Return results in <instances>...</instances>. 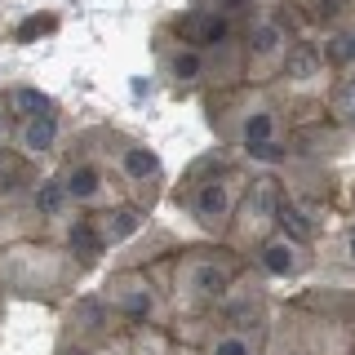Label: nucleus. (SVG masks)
Segmentation results:
<instances>
[{"instance_id": "nucleus-20", "label": "nucleus", "mask_w": 355, "mask_h": 355, "mask_svg": "<svg viewBox=\"0 0 355 355\" xmlns=\"http://www.w3.org/2000/svg\"><path fill=\"white\" fill-rule=\"evenodd\" d=\"M31 164L27 155H18L14 147H0V200H14L18 191L27 196L31 187H36V178H31Z\"/></svg>"}, {"instance_id": "nucleus-17", "label": "nucleus", "mask_w": 355, "mask_h": 355, "mask_svg": "<svg viewBox=\"0 0 355 355\" xmlns=\"http://www.w3.org/2000/svg\"><path fill=\"white\" fill-rule=\"evenodd\" d=\"M22 205L31 209V218H36L44 231H53L62 218H71V214H76V205L67 200L62 182H58L53 173H49V178H36V187H31V191L22 196Z\"/></svg>"}, {"instance_id": "nucleus-9", "label": "nucleus", "mask_w": 355, "mask_h": 355, "mask_svg": "<svg viewBox=\"0 0 355 355\" xmlns=\"http://www.w3.org/2000/svg\"><path fill=\"white\" fill-rule=\"evenodd\" d=\"M280 205H284V182L275 169H253L249 173V187L240 196V209H236V222H231V236L227 244L240 253V258H253V249L280 231Z\"/></svg>"}, {"instance_id": "nucleus-8", "label": "nucleus", "mask_w": 355, "mask_h": 355, "mask_svg": "<svg viewBox=\"0 0 355 355\" xmlns=\"http://www.w3.org/2000/svg\"><path fill=\"white\" fill-rule=\"evenodd\" d=\"M302 40L297 27L280 9H258L240 27V80L244 85H275L284 71V58L293 53V44Z\"/></svg>"}, {"instance_id": "nucleus-16", "label": "nucleus", "mask_w": 355, "mask_h": 355, "mask_svg": "<svg viewBox=\"0 0 355 355\" xmlns=\"http://www.w3.org/2000/svg\"><path fill=\"white\" fill-rule=\"evenodd\" d=\"M329 76V62H324V49H320L315 40H297L293 53L284 58V71L280 80H275V89H311L320 85Z\"/></svg>"}, {"instance_id": "nucleus-12", "label": "nucleus", "mask_w": 355, "mask_h": 355, "mask_svg": "<svg viewBox=\"0 0 355 355\" xmlns=\"http://www.w3.org/2000/svg\"><path fill=\"white\" fill-rule=\"evenodd\" d=\"M249 266L262 275V280L293 284V280H306V275L320 266V253H315L311 240H297V236H288V231H271V236L253 249Z\"/></svg>"}, {"instance_id": "nucleus-2", "label": "nucleus", "mask_w": 355, "mask_h": 355, "mask_svg": "<svg viewBox=\"0 0 355 355\" xmlns=\"http://www.w3.org/2000/svg\"><path fill=\"white\" fill-rule=\"evenodd\" d=\"M266 355H355V288L320 284L284 302L266 333Z\"/></svg>"}, {"instance_id": "nucleus-7", "label": "nucleus", "mask_w": 355, "mask_h": 355, "mask_svg": "<svg viewBox=\"0 0 355 355\" xmlns=\"http://www.w3.org/2000/svg\"><path fill=\"white\" fill-rule=\"evenodd\" d=\"M107 306L125 320L129 329H173V306L164 284L147 266H111L98 284Z\"/></svg>"}, {"instance_id": "nucleus-25", "label": "nucleus", "mask_w": 355, "mask_h": 355, "mask_svg": "<svg viewBox=\"0 0 355 355\" xmlns=\"http://www.w3.org/2000/svg\"><path fill=\"white\" fill-rule=\"evenodd\" d=\"M14 133H18V120H14V111H9L5 94H0V147H14Z\"/></svg>"}, {"instance_id": "nucleus-21", "label": "nucleus", "mask_w": 355, "mask_h": 355, "mask_svg": "<svg viewBox=\"0 0 355 355\" xmlns=\"http://www.w3.org/2000/svg\"><path fill=\"white\" fill-rule=\"evenodd\" d=\"M5 103H9V111H14L18 125H22V120H40V116H58V103H53L49 94H40V89H31V85L5 89Z\"/></svg>"}, {"instance_id": "nucleus-19", "label": "nucleus", "mask_w": 355, "mask_h": 355, "mask_svg": "<svg viewBox=\"0 0 355 355\" xmlns=\"http://www.w3.org/2000/svg\"><path fill=\"white\" fill-rule=\"evenodd\" d=\"M324 116L333 120V125H342V129L355 133V71H338V76L329 80Z\"/></svg>"}, {"instance_id": "nucleus-11", "label": "nucleus", "mask_w": 355, "mask_h": 355, "mask_svg": "<svg viewBox=\"0 0 355 355\" xmlns=\"http://www.w3.org/2000/svg\"><path fill=\"white\" fill-rule=\"evenodd\" d=\"M151 53H155V71H160V80L169 85L173 94H191V89L218 85L214 58H209V53H200V49H191L187 40H178L169 27H155Z\"/></svg>"}, {"instance_id": "nucleus-13", "label": "nucleus", "mask_w": 355, "mask_h": 355, "mask_svg": "<svg viewBox=\"0 0 355 355\" xmlns=\"http://www.w3.org/2000/svg\"><path fill=\"white\" fill-rule=\"evenodd\" d=\"M49 236L58 240L62 249L85 266V271L103 266V258L111 253V249H107V240H103V231H98V218H94V214H85V209H76L71 218H62L58 227L49 231Z\"/></svg>"}, {"instance_id": "nucleus-6", "label": "nucleus", "mask_w": 355, "mask_h": 355, "mask_svg": "<svg viewBox=\"0 0 355 355\" xmlns=\"http://www.w3.org/2000/svg\"><path fill=\"white\" fill-rule=\"evenodd\" d=\"M85 138L98 147V155L107 160V169L116 173L125 200H133V205H142L151 214V209L169 196V178H164L160 155H155V147L142 142L138 133H125L116 125H98V129H89Z\"/></svg>"}, {"instance_id": "nucleus-26", "label": "nucleus", "mask_w": 355, "mask_h": 355, "mask_svg": "<svg viewBox=\"0 0 355 355\" xmlns=\"http://www.w3.org/2000/svg\"><path fill=\"white\" fill-rule=\"evenodd\" d=\"M49 27H58V18H53V14L31 18V22H22V27H18V40H36V31H49Z\"/></svg>"}, {"instance_id": "nucleus-23", "label": "nucleus", "mask_w": 355, "mask_h": 355, "mask_svg": "<svg viewBox=\"0 0 355 355\" xmlns=\"http://www.w3.org/2000/svg\"><path fill=\"white\" fill-rule=\"evenodd\" d=\"M329 249H333V262H342L347 271H355V222H347V227L329 240Z\"/></svg>"}, {"instance_id": "nucleus-5", "label": "nucleus", "mask_w": 355, "mask_h": 355, "mask_svg": "<svg viewBox=\"0 0 355 355\" xmlns=\"http://www.w3.org/2000/svg\"><path fill=\"white\" fill-rule=\"evenodd\" d=\"M85 266L53 236H27L0 244V288L22 302H62L71 297Z\"/></svg>"}, {"instance_id": "nucleus-4", "label": "nucleus", "mask_w": 355, "mask_h": 355, "mask_svg": "<svg viewBox=\"0 0 355 355\" xmlns=\"http://www.w3.org/2000/svg\"><path fill=\"white\" fill-rule=\"evenodd\" d=\"M244 187H249V169L231 160V147H222V151H205L200 160L187 164V173L178 178L169 200L187 209V218H191L209 240L227 244Z\"/></svg>"}, {"instance_id": "nucleus-22", "label": "nucleus", "mask_w": 355, "mask_h": 355, "mask_svg": "<svg viewBox=\"0 0 355 355\" xmlns=\"http://www.w3.org/2000/svg\"><path fill=\"white\" fill-rule=\"evenodd\" d=\"M125 355H182V342L173 338V329H129Z\"/></svg>"}, {"instance_id": "nucleus-3", "label": "nucleus", "mask_w": 355, "mask_h": 355, "mask_svg": "<svg viewBox=\"0 0 355 355\" xmlns=\"http://www.w3.org/2000/svg\"><path fill=\"white\" fill-rule=\"evenodd\" d=\"M253 271L249 258H240L231 244H182L164 262V293H169L173 320L214 315L231 297V288Z\"/></svg>"}, {"instance_id": "nucleus-14", "label": "nucleus", "mask_w": 355, "mask_h": 355, "mask_svg": "<svg viewBox=\"0 0 355 355\" xmlns=\"http://www.w3.org/2000/svg\"><path fill=\"white\" fill-rule=\"evenodd\" d=\"M284 5L324 40L355 31V0H284Z\"/></svg>"}, {"instance_id": "nucleus-18", "label": "nucleus", "mask_w": 355, "mask_h": 355, "mask_svg": "<svg viewBox=\"0 0 355 355\" xmlns=\"http://www.w3.org/2000/svg\"><path fill=\"white\" fill-rule=\"evenodd\" d=\"M62 147V116H40V120H22L14 133V151L27 160H44Z\"/></svg>"}, {"instance_id": "nucleus-10", "label": "nucleus", "mask_w": 355, "mask_h": 355, "mask_svg": "<svg viewBox=\"0 0 355 355\" xmlns=\"http://www.w3.org/2000/svg\"><path fill=\"white\" fill-rule=\"evenodd\" d=\"M53 178L62 182L67 200H71L76 209H85V214H98V209H111V205L125 200L116 173L107 169V160L98 155V147L89 138L71 142V151L62 155V164H58V173H53Z\"/></svg>"}, {"instance_id": "nucleus-24", "label": "nucleus", "mask_w": 355, "mask_h": 355, "mask_svg": "<svg viewBox=\"0 0 355 355\" xmlns=\"http://www.w3.org/2000/svg\"><path fill=\"white\" fill-rule=\"evenodd\" d=\"M58 355H125V342H107V347H71V342H58Z\"/></svg>"}, {"instance_id": "nucleus-1", "label": "nucleus", "mask_w": 355, "mask_h": 355, "mask_svg": "<svg viewBox=\"0 0 355 355\" xmlns=\"http://www.w3.org/2000/svg\"><path fill=\"white\" fill-rule=\"evenodd\" d=\"M205 120L222 147L249 160H288V111L275 85H222L205 94Z\"/></svg>"}, {"instance_id": "nucleus-27", "label": "nucleus", "mask_w": 355, "mask_h": 355, "mask_svg": "<svg viewBox=\"0 0 355 355\" xmlns=\"http://www.w3.org/2000/svg\"><path fill=\"white\" fill-rule=\"evenodd\" d=\"M342 191H347V214H351V222H355V173L342 182Z\"/></svg>"}, {"instance_id": "nucleus-15", "label": "nucleus", "mask_w": 355, "mask_h": 355, "mask_svg": "<svg viewBox=\"0 0 355 355\" xmlns=\"http://www.w3.org/2000/svg\"><path fill=\"white\" fill-rule=\"evenodd\" d=\"M98 231H103V240H107V249L111 253H120V249H129L133 240L147 231V209L142 205H133V200H120V205H111V209H98Z\"/></svg>"}, {"instance_id": "nucleus-28", "label": "nucleus", "mask_w": 355, "mask_h": 355, "mask_svg": "<svg viewBox=\"0 0 355 355\" xmlns=\"http://www.w3.org/2000/svg\"><path fill=\"white\" fill-rule=\"evenodd\" d=\"M0 302H5V288H0Z\"/></svg>"}]
</instances>
